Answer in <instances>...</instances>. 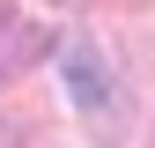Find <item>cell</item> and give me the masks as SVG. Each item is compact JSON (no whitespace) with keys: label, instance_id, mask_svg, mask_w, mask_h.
Here are the masks:
<instances>
[{"label":"cell","instance_id":"7a4b0ae2","mask_svg":"<svg viewBox=\"0 0 155 148\" xmlns=\"http://www.w3.org/2000/svg\"><path fill=\"white\" fill-rule=\"evenodd\" d=\"M67 89H74L81 111H104L111 104V67H104L96 45H67Z\"/></svg>","mask_w":155,"mask_h":148},{"label":"cell","instance_id":"6da1fadb","mask_svg":"<svg viewBox=\"0 0 155 148\" xmlns=\"http://www.w3.org/2000/svg\"><path fill=\"white\" fill-rule=\"evenodd\" d=\"M45 52H52V30H45V22H30V15L0 8V82L30 74L37 59H45Z\"/></svg>","mask_w":155,"mask_h":148}]
</instances>
